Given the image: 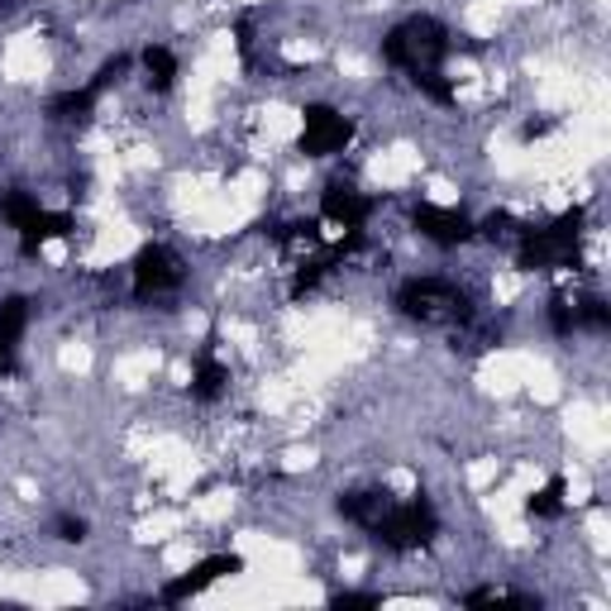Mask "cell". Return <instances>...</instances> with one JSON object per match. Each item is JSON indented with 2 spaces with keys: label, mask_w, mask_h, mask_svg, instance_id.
<instances>
[{
  "label": "cell",
  "mask_w": 611,
  "mask_h": 611,
  "mask_svg": "<svg viewBox=\"0 0 611 611\" xmlns=\"http://www.w3.org/2000/svg\"><path fill=\"white\" fill-rule=\"evenodd\" d=\"M402 316L425 320V326H469L473 320V296L449 278H411L397 292Z\"/></svg>",
  "instance_id": "obj_1"
},
{
  "label": "cell",
  "mask_w": 611,
  "mask_h": 611,
  "mask_svg": "<svg viewBox=\"0 0 611 611\" xmlns=\"http://www.w3.org/2000/svg\"><path fill=\"white\" fill-rule=\"evenodd\" d=\"M382 58L402 72H430L449 58V29L430 15H416L382 39Z\"/></svg>",
  "instance_id": "obj_2"
},
{
  "label": "cell",
  "mask_w": 611,
  "mask_h": 611,
  "mask_svg": "<svg viewBox=\"0 0 611 611\" xmlns=\"http://www.w3.org/2000/svg\"><path fill=\"white\" fill-rule=\"evenodd\" d=\"M578 239H583V211L559 215L545 230H521L517 239V263L525 272H549V268H573L578 263Z\"/></svg>",
  "instance_id": "obj_3"
},
{
  "label": "cell",
  "mask_w": 611,
  "mask_h": 611,
  "mask_svg": "<svg viewBox=\"0 0 611 611\" xmlns=\"http://www.w3.org/2000/svg\"><path fill=\"white\" fill-rule=\"evenodd\" d=\"M373 535H378V545H387V549H397V555H411V549H421L430 545L440 535V517H435V507L430 501H392L387 511H382V521L373 525Z\"/></svg>",
  "instance_id": "obj_4"
},
{
  "label": "cell",
  "mask_w": 611,
  "mask_h": 611,
  "mask_svg": "<svg viewBox=\"0 0 611 611\" xmlns=\"http://www.w3.org/2000/svg\"><path fill=\"white\" fill-rule=\"evenodd\" d=\"M129 278H135V296H163V292H177L182 287V263H177L173 249L163 244H143L135 263H129Z\"/></svg>",
  "instance_id": "obj_5"
},
{
  "label": "cell",
  "mask_w": 611,
  "mask_h": 611,
  "mask_svg": "<svg viewBox=\"0 0 611 611\" xmlns=\"http://www.w3.org/2000/svg\"><path fill=\"white\" fill-rule=\"evenodd\" d=\"M354 139V125L330 105H310L306 125H302V153L310 158H330V153H344V143Z\"/></svg>",
  "instance_id": "obj_6"
},
{
  "label": "cell",
  "mask_w": 611,
  "mask_h": 611,
  "mask_svg": "<svg viewBox=\"0 0 611 611\" xmlns=\"http://www.w3.org/2000/svg\"><path fill=\"white\" fill-rule=\"evenodd\" d=\"M411 225L430 239V244H440V249L463 244V239H473V230H478V225H473L463 211H454V206H430V201H421V206L411 211Z\"/></svg>",
  "instance_id": "obj_7"
},
{
  "label": "cell",
  "mask_w": 611,
  "mask_h": 611,
  "mask_svg": "<svg viewBox=\"0 0 611 611\" xmlns=\"http://www.w3.org/2000/svg\"><path fill=\"white\" fill-rule=\"evenodd\" d=\"M244 569V559L239 555H211V559H201V564H191L182 578H173L163 588V602H187V597H196V593H206L211 583H220V578H230V573Z\"/></svg>",
  "instance_id": "obj_8"
},
{
  "label": "cell",
  "mask_w": 611,
  "mask_h": 611,
  "mask_svg": "<svg viewBox=\"0 0 611 611\" xmlns=\"http://www.w3.org/2000/svg\"><path fill=\"white\" fill-rule=\"evenodd\" d=\"M320 215H326L330 225H340V230H364V220L373 215V201L358 196V191L344 182H330L326 196H320Z\"/></svg>",
  "instance_id": "obj_9"
},
{
  "label": "cell",
  "mask_w": 611,
  "mask_h": 611,
  "mask_svg": "<svg viewBox=\"0 0 611 611\" xmlns=\"http://www.w3.org/2000/svg\"><path fill=\"white\" fill-rule=\"evenodd\" d=\"M72 215H58V211H39L29 225H20V249L24 254H39L43 244H53V239H72Z\"/></svg>",
  "instance_id": "obj_10"
},
{
  "label": "cell",
  "mask_w": 611,
  "mask_h": 611,
  "mask_svg": "<svg viewBox=\"0 0 611 611\" xmlns=\"http://www.w3.org/2000/svg\"><path fill=\"white\" fill-rule=\"evenodd\" d=\"M24 330H29V302H24V296L0 302V368L15 364V349H20Z\"/></svg>",
  "instance_id": "obj_11"
},
{
  "label": "cell",
  "mask_w": 611,
  "mask_h": 611,
  "mask_svg": "<svg viewBox=\"0 0 611 611\" xmlns=\"http://www.w3.org/2000/svg\"><path fill=\"white\" fill-rule=\"evenodd\" d=\"M387 507H392V493H382V487H368V493L340 497V517L349 521V525H358V531H373Z\"/></svg>",
  "instance_id": "obj_12"
},
{
  "label": "cell",
  "mask_w": 611,
  "mask_h": 611,
  "mask_svg": "<svg viewBox=\"0 0 611 611\" xmlns=\"http://www.w3.org/2000/svg\"><path fill=\"white\" fill-rule=\"evenodd\" d=\"M225 382H230V373H225V364L215 354H201L196 368H191V397L196 402H215L225 392Z\"/></svg>",
  "instance_id": "obj_13"
},
{
  "label": "cell",
  "mask_w": 611,
  "mask_h": 611,
  "mask_svg": "<svg viewBox=\"0 0 611 611\" xmlns=\"http://www.w3.org/2000/svg\"><path fill=\"white\" fill-rule=\"evenodd\" d=\"M96 96L91 87H77V91H63L53 101V119H63V125H81V119H91V111H96Z\"/></svg>",
  "instance_id": "obj_14"
},
{
  "label": "cell",
  "mask_w": 611,
  "mask_h": 611,
  "mask_svg": "<svg viewBox=\"0 0 611 611\" xmlns=\"http://www.w3.org/2000/svg\"><path fill=\"white\" fill-rule=\"evenodd\" d=\"M143 81H149L153 91H173V81H177V58L167 53V48H143Z\"/></svg>",
  "instance_id": "obj_15"
},
{
  "label": "cell",
  "mask_w": 611,
  "mask_h": 611,
  "mask_svg": "<svg viewBox=\"0 0 611 611\" xmlns=\"http://www.w3.org/2000/svg\"><path fill=\"white\" fill-rule=\"evenodd\" d=\"M573 330L607 334V330H611V306L602 302V296H588V302H573Z\"/></svg>",
  "instance_id": "obj_16"
},
{
  "label": "cell",
  "mask_w": 611,
  "mask_h": 611,
  "mask_svg": "<svg viewBox=\"0 0 611 611\" xmlns=\"http://www.w3.org/2000/svg\"><path fill=\"white\" fill-rule=\"evenodd\" d=\"M559 511H564V483H559V478H549V483L540 487V493L531 497V517H540V521H555Z\"/></svg>",
  "instance_id": "obj_17"
},
{
  "label": "cell",
  "mask_w": 611,
  "mask_h": 611,
  "mask_svg": "<svg viewBox=\"0 0 611 611\" xmlns=\"http://www.w3.org/2000/svg\"><path fill=\"white\" fill-rule=\"evenodd\" d=\"M0 211H5V220L20 230V225H29V220H34V215H39L43 206L29 196V191H10V196H5V206H0Z\"/></svg>",
  "instance_id": "obj_18"
},
{
  "label": "cell",
  "mask_w": 611,
  "mask_h": 611,
  "mask_svg": "<svg viewBox=\"0 0 611 611\" xmlns=\"http://www.w3.org/2000/svg\"><path fill=\"white\" fill-rule=\"evenodd\" d=\"M411 81H416V91H425V96H430V101H454V87L445 81V72H440V67L411 72Z\"/></svg>",
  "instance_id": "obj_19"
},
{
  "label": "cell",
  "mask_w": 611,
  "mask_h": 611,
  "mask_svg": "<svg viewBox=\"0 0 611 611\" xmlns=\"http://www.w3.org/2000/svg\"><path fill=\"white\" fill-rule=\"evenodd\" d=\"M549 330H555L559 340H569V334H573V302H564V296H555V302H549Z\"/></svg>",
  "instance_id": "obj_20"
},
{
  "label": "cell",
  "mask_w": 611,
  "mask_h": 611,
  "mask_svg": "<svg viewBox=\"0 0 611 611\" xmlns=\"http://www.w3.org/2000/svg\"><path fill=\"white\" fill-rule=\"evenodd\" d=\"M330 607H378V593H340V597H330Z\"/></svg>",
  "instance_id": "obj_21"
},
{
  "label": "cell",
  "mask_w": 611,
  "mask_h": 611,
  "mask_svg": "<svg viewBox=\"0 0 611 611\" xmlns=\"http://www.w3.org/2000/svg\"><path fill=\"white\" fill-rule=\"evenodd\" d=\"M58 531H63V540H72V545L87 540V521H72V517H63V521H58Z\"/></svg>",
  "instance_id": "obj_22"
}]
</instances>
